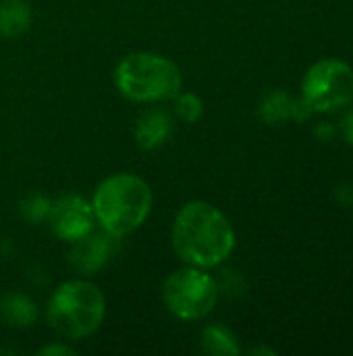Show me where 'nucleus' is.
I'll list each match as a JSON object with an SVG mask.
<instances>
[{"mask_svg": "<svg viewBox=\"0 0 353 356\" xmlns=\"http://www.w3.org/2000/svg\"><path fill=\"white\" fill-rule=\"evenodd\" d=\"M114 83L133 102H160L181 92L183 77L171 58L156 52H133L117 65Z\"/></svg>", "mask_w": 353, "mask_h": 356, "instance_id": "obj_4", "label": "nucleus"}, {"mask_svg": "<svg viewBox=\"0 0 353 356\" xmlns=\"http://www.w3.org/2000/svg\"><path fill=\"white\" fill-rule=\"evenodd\" d=\"M343 131H345V138H347V142H350V144H353V108L350 111V115L345 117Z\"/></svg>", "mask_w": 353, "mask_h": 356, "instance_id": "obj_17", "label": "nucleus"}, {"mask_svg": "<svg viewBox=\"0 0 353 356\" xmlns=\"http://www.w3.org/2000/svg\"><path fill=\"white\" fill-rule=\"evenodd\" d=\"M293 113H295V102L285 92H270L260 104V115L266 123H281L289 119Z\"/></svg>", "mask_w": 353, "mask_h": 356, "instance_id": "obj_13", "label": "nucleus"}, {"mask_svg": "<svg viewBox=\"0 0 353 356\" xmlns=\"http://www.w3.org/2000/svg\"><path fill=\"white\" fill-rule=\"evenodd\" d=\"M48 221L56 238L75 244L77 240H81L94 229L96 217L92 204L85 198L77 194H69L52 202Z\"/></svg>", "mask_w": 353, "mask_h": 356, "instance_id": "obj_7", "label": "nucleus"}, {"mask_svg": "<svg viewBox=\"0 0 353 356\" xmlns=\"http://www.w3.org/2000/svg\"><path fill=\"white\" fill-rule=\"evenodd\" d=\"M106 317V298L102 290L85 280L60 284L46 307L50 327L67 340H83L100 330Z\"/></svg>", "mask_w": 353, "mask_h": 356, "instance_id": "obj_3", "label": "nucleus"}, {"mask_svg": "<svg viewBox=\"0 0 353 356\" xmlns=\"http://www.w3.org/2000/svg\"><path fill=\"white\" fill-rule=\"evenodd\" d=\"M121 238L110 236L108 232H89L87 236H83L81 240H77L73 244L71 250V265L83 273V275H94L98 273L102 267H106V263L114 257L117 252V244Z\"/></svg>", "mask_w": 353, "mask_h": 356, "instance_id": "obj_8", "label": "nucleus"}, {"mask_svg": "<svg viewBox=\"0 0 353 356\" xmlns=\"http://www.w3.org/2000/svg\"><path fill=\"white\" fill-rule=\"evenodd\" d=\"M218 300V284L200 267H185L171 273L162 286V302L171 315L183 321H198L210 315Z\"/></svg>", "mask_w": 353, "mask_h": 356, "instance_id": "obj_5", "label": "nucleus"}, {"mask_svg": "<svg viewBox=\"0 0 353 356\" xmlns=\"http://www.w3.org/2000/svg\"><path fill=\"white\" fill-rule=\"evenodd\" d=\"M173 127H175L173 117L166 111H160V108L146 111L137 119V125H135V142L141 148H146V150L158 148V146H162L171 138Z\"/></svg>", "mask_w": 353, "mask_h": 356, "instance_id": "obj_9", "label": "nucleus"}, {"mask_svg": "<svg viewBox=\"0 0 353 356\" xmlns=\"http://www.w3.org/2000/svg\"><path fill=\"white\" fill-rule=\"evenodd\" d=\"M152 188L133 173H114L94 192V217L104 232L123 238L144 225L152 211Z\"/></svg>", "mask_w": 353, "mask_h": 356, "instance_id": "obj_2", "label": "nucleus"}, {"mask_svg": "<svg viewBox=\"0 0 353 356\" xmlns=\"http://www.w3.org/2000/svg\"><path fill=\"white\" fill-rule=\"evenodd\" d=\"M50 209H52V202H50L46 196H42V194H31V196L23 202V207H21L25 219H29L31 223H37V221L48 219Z\"/></svg>", "mask_w": 353, "mask_h": 356, "instance_id": "obj_15", "label": "nucleus"}, {"mask_svg": "<svg viewBox=\"0 0 353 356\" xmlns=\"http://www.w3.org/2000/svg\"><path fill=\"white\" fill-rule=\"evenodd\" d=\"M40 355H44V356H48V355L69 356V355H75V350H73V348H69L67 344H50V346H44V348L40 350Z\"/></svg>", "mask_w": 353, "mask_h": 356, "instance_id": "obj_16", "label": "nucleus"}, {"mask_svg": "<svg viewBox=\"0 0 353 356\" xmlns=\"http://www.w3.org/2000/svg\"><path fill=\"white\" fill-rule=\"evenodd\" d=\"M31 23V6L27 0H0V35L19 38Z\"/></svg>", "mask_w": 353, "mask_h": 356, "instance_id": "obj_10", "label": "nucleus"}, {"mask_svg": "<svg viewBox=\"0 0 353 356\" xmlns=\"http://www.w3.org/2000/svg\"><path fill=\"white\" fill-rule=\"evenodd\" d=\"M0 317L12 327H29L37 319V309L23 294H6L0 300Z\"/></svg>", "mask_w": 353, "mask_h": 356, "instance_id": "obj_11", "label": "nucleus"}, {"mask_svg": "<svg viewBox=\"0 0 353 356\" xmlns=\"http://www.w3.org/2000/svg\"><path fill=\"white\" fill-rule=\"evenodd\" d=\"M302 90L310 111L335 113L353 100V69L337 58L320 60L306 73Z\"/></svg>", "mask_w": 353, "mask_h": 356, "instance_id": "obj_6", "label": "nucleus"}, {"mask_svg": "<svg viewBox=\"0 0 353 356\" xmlns=\"http://www.w3.org/2000/svg\"><path fill=\"white\" fill-rule=\"evenodd\" d=\"M173 248L177 257L200 269L227 261L235 248V229L229 219L210 202H185L173 221Z\"/></svg>", "mask_w": 353, "mask_h": 356, "instance_id": "obj_1", "label": "nucleus"}, {"mask_svg": "<svg viewBox=\"0 0 353 356\" xmlns=\"http://www.w3.org/2000/svg\"><path fill=\"white\" fill-rule=\"evenodd\" d=\"M175 113L181 121L187 123H196L202 115H204V104L202 100L191 94V92H179L175 96Z\"/></svg>", "mask_w": 353, "mask_h": 356, "instance_id": "obj_14", "label": "nucleus"}, {"mask_svg": "<svg viewBox=\"0 0 353 356\" xmlns=\"http://www.w3.org/2000/svg\"><path fill=\"white\" fill-rule=\"evenodd\" d=\"M202 346L208 355H237L239 353L235 336L223 325L206 327L202 336Z\"/></svg>", "mask_w": 353, "mask_h": 356, "instance_id": "obj_12", "label": "nucleus"}]
</instances>
